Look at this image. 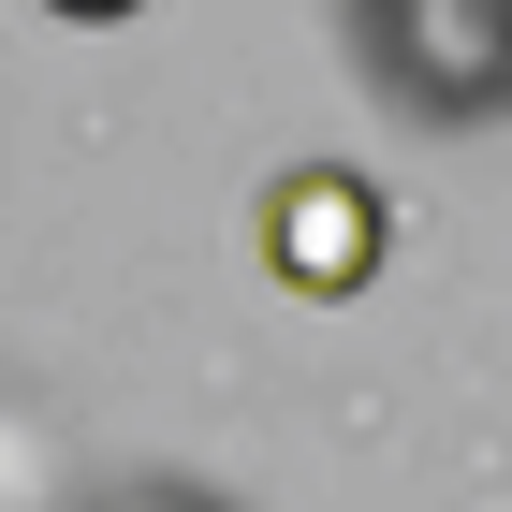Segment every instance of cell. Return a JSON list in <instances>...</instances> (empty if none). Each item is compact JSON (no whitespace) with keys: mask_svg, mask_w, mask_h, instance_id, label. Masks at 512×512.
I'll return each instance as SVG.
<instances>
[{"mask_svg":"<svg viewBox=\"0 0 512 512\" xmlns=\"http://www.w3.org/2000/svg\"><path fill=\"white\" fill-rule=\"evenodd\" d=\"M366 74L425 132L512 118V0H395V15H366Z\"/></svg>","mask_w":512,"mask_h":512,"instance_id":"6da1fadb","label":"cell"},{"mask_svg":"<svg viewBox=\"0 0 512 512\" xmlns=\"http://www.w3.org/2000/svg\"><path fill=\"white\" fill-rule=\"evenodd\" d=\"M264 264H278V293H308V308L366 293V278H381V191H366L352 161H293L264 191Z\"/></svg>","mask_w":512,"mask_h":512,"instance_id":"7a4b0ae2","label":"cell"},{"mask_svg":"<svg viewBox=\"0 0 512 512\" xmlns=\"http://www.w3.org/2000/svg\"><path fill=\"white\" fill-rule=\"evenodd\" d=\"M103 512H205L191 483H132V498H103Z\"/></svg>","mask_w":512,"mask_h":512,"instance_id":"3957f363","label":"cell"}]
</instances>
